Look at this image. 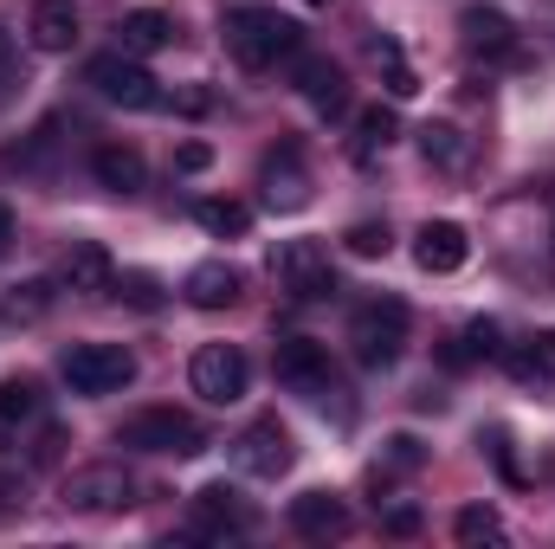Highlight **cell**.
Here are the masks:
<instances>
[{
  "label": "cell",
  "mask_w": 555,
  "mask_h": 549,
  "mask_svg": "<svg viewBox=\"0 0 555 549\" xmlns=\"http://www.w3.org/2000/svg\"><path fill=\"white\" fill-rule=\"evenodd\" d=\"M220 39H227V59H233V65L272 72L278 59H291V52L304 46V26L284 20L278 7H233L227 26H220Z\"/></svg>",
  "instance_id": "6da1fadb"
},
{
  "label": "cell",
  "mask_w": 555,
  "mask_h": 549,
  "mask_svg": "<svg viewBox=\"0 0 555 549\" xmlns=\"http://www.w3.org/2000/svg\"><path fill=\"white\" fill-rule=\"evenodd\" d=\"M401 349H408V304L401 297H369L349 317V356L362 369H395Z\"/></svg>",
  "instance_id": "7a4b0ae2"
},
{
  "label": "cell",
  "mask_w": 555,
  "mask_h": 549,
  "mask_svg": "<svg viewBox=\"0 0 555 549\" xmlns=\"http://www.w3.org/2000/svg\"><path fill=\"white\" fill-rule=\"evenodd\" d=\"M59 375L72 395H124L137 382V356L124 343H72L59 356Z\"/></svg>",
  "instance_id": "3957f363"
},
{
  "label": "cell",
  "mask_w": 555,
  "mask_h": 549,
  "mask_svg": "<svg viewBox=\"0 0 555 549\" xmlns=\"http://www.w3.org/2000/svg\"><path fill=\"white\" fill-rule=\"evenodd\" d=\"M85 85H91L104 104H124V111H162V104H168V91L142 72V59H130L124 46H117V52H98V59L85 65Z\"/></svg>",
  "instance_id": "277c9868"
},
{
  "label": "cell",
  "mask_w": 555,
  "mask_h": 549,
  "mask_svg": "<svg viewBox=\"0 0 555 549\" xmlns=\"http://www.w3.org/2000/svg\"><path fill=\"white\" fill-rule=\"evenodd\" d=\"M124 446H137V452H162V459H194V452H207V433H201V420L181 408H142L137 420H124V433H117Z\"/></svg>",
  "instance_id": "5b68a950"
},
{
  "label": "cell",
  "mask_w": 555,
  "mask_h": 549,
  "mask_svg": "<svg viewBox=\"0 0 555 549\" xmlns=\"http://www.w3.org/2000/svg\"><path fill=\"white\" fill-rule=\"evenodd\" d=\"M188 382H194V395H201V401L233 408V401H246L253 369H246V356H240L233 343H201V349H194V362H188Z\"/></svg>",
  "instance_id": "8992f818"
},
{
  "label": "cell",
  "mask_w": 555,
  "mask_h": 549,
  "mask_svg": "<svg viewBox=\"0 0 555 549\" xmlns=\"http://www.w3.org/2000/svg\"><path fill=\"white\" fill-rule=\"evenodd\" d=\"M272 375H278V388L310 395V401L336 395V369H330V349H323L317 336H284L272 349Z\"/></svg>",
  "instance_id": "52a82bcc"
},
{
  "label": "cell",
  "mask_w": 555,
  "mask_h": 549,
  "mask_svg": "<svg viewBox=\"0 0 555 549\" xmlns=\"http://www.w3.org/2000/svg\"><path fill=\"white\" fill-rule=\"evenodd\" d=\"M278 284L297 297V304H317V297H336V266H330V253L317 246V240H284L272 259Z\"/></svg>",
  "instance_id": "ba28073f"
},
{
  "label": "cell",
  "mask_w": 555,
  "mask_h": 549,
  "mask_svg": "<svg viewBox=\"0 0 555 549\" xmlns=\"http://www.w3.org/2000/svg\"><path fill=\"white\" fill-rule=\"evenodd\" d=\"M124 505H137V478L124 472V465H85V472H72L65 478V511H85V518H104V511H124Z\"/></svg>",
  "instance_id": "9c48e42d"
},
{
  "label": "cell",
  "mask_w": 555,
  "mask_h": 549,
  "mask_svg": "<svg viewBox=\"0 0 555 549\" xmlns=\"http://www.w3.org/2000/svg\"><path fill=\"white\" fill-rule=\"evenodd\" d=\"M233 459H240V472H253V478H284V472H291V459H297L291 426H284L278 413L253 420V426L233 439Z\"/></svg>",
  "instance_id": "30bf717a"
},
{
  "label": "cell",
  "mask_w": 555,
  "mask_h": 549,
  "mask_svg": "<svg viewBox=\"0 0 555 549\" xmlns=\"http://www.w3.org/2000/svg\"><path fill=\"white\" fill-rule=\"evenodd\" d=\"M459 46H465L472 59H485V65L517 59V20H511L504 7H465V13H459Z\"/></svg>",
  "instance_id": "8fae6325"
},
{
  "label": "cell",
  "mask_w": 555,
  "mask_h": 549,
  "mask_svg": "<svg viewBox=\"0 0 555 549\" xmlns=\"http://www.w3.org/2000/svg\"><path fill=\"white\" fill-rule=\"evenodd\" d=\"M349 505L336 498V491H304V498H291V531L297 537H310V544H336V537H349Z\"/></svg>",
  "instance_id": "7c38bea8"
},
{
  "label": "cell",
  "mask_w": 555,
  "mask_h": 549,
  "mask_svg": "<svg viewBox=\"0 0 555 549\" xmlns=\"http://www.w3.org/2000/svg\"><path fill=\"white\" fill-rule=\"evenodd\" d=\"M111 278H117V266H111V253H104L98 240H72V246H65V259H59V284H65V291H78V297H111Z\"/></svg>",
  "instance_id": "4fadbf2b"
},
{
  "label": "cell",
  "mask_w": 555,
  "mask_h": 549,
  "mask_svg": "<svg viewBox=\"0 0 555 549\" xmlns=\"http://www.w3.org/2000/svg\"><path fill=\"white\" fill-rule=\"evenodd\" d=\"M465 259H472V240H465L459 220H426L414 233V266L420 272H459Z\"/></svg>",
  "instance_id": "5bb4252c"
},
{
  "label": "cell",
  "mask_w": 555,
  "mask_h": 549,
  "mask_svg": "<svg viewBox=\"0 0 555 549\" xmlns=\"http://www.w3.org/2000/svg\"><path fill=\"white\" fill-rule=\"evenodd\" d=\"M259 188H266V207H278V214H297V207H310V175H304L297 149H278V155H266V168H259Z\"/></svg>",
  "instance_id": "9a60e30c"
},
{
  "label": "cell",
  "mask_w": 555,
  "mask_h": 549,
  "mask_svg": "<svg viewBox=\"0 0 555 549\" xmlns=\"http://www.w3.org/2000/svg\"><path fill=\"white\" fill-rule=\"evenodd\" d=\"M297 91L310 98L317 117H343L349 111V78L336 59H297Z\"/></svg>",
  "instance_id": "2e32d148"
},
{
  "label": "cell",
  "mask_w": 555,
  "mask_h": 549,
  "mask_svg": "<svg viewBox=\"0 0 555 549\" xmlns=\"http://www.w3.org/2000/svg\"><path fill=\"white\" fill-rule=\"evenodd\" d=\"M246 524H253V511L240 505L233 485H201L194 491V537H233Z\"/></svg>",
  "instance_id": "e0dca14e"
},
{
  "label": "cell",
  "mask_w": 555,
  "mask_h": 549,
  "mask_svg": "<svg viewBox=\"0 0 555 549\" xmlns=\"http://www.w3.org/2000/svg\"><path fill=\"white\" fill-rule=\"evenodd\" d=\"M240 291H246V278L233 272L227 259H207V266H194V272L181 278V297L194 310H227V304H240Z\"/></svg>",
  "instance_id": "ac0fdd59"
},
{
  "label": "cell",
  "mask_w": 555,
  "mask_h": 549,
  "mask_svg": "<svg viewBox=\"0 0 555 549\" xmlns=\"http://www.w3.org/2000/svg\"><path fill=\"white\" fill-rule=\"evenodd\" d=\"M91 175L111 194H137L142 181H149V162H142V149H130V142H98L91 149Z\"/></svg>",
  "instance_id": "d6986e66"
},
{
  "label": "cell",
  "mask_w": 555,
  "mask_h": 549,
  "mask_svg": "<svg viewBox=\"0 0 555 549\" xmlns=\"http://www.w3.org/2000/svg\"><path fill=\"white\" fill-rule=\"evenodd\" d=\"M117 46H124L130 59H149V52L175 46V13H162V7H137V13H124V20H117Z\"/></svg>",
  "instance_id": "ffe728a7"
},
{
  "label": "cell",
  "mask_w": 555,
  "mask_h": 549,
  "mask_svg": "<svg viewBox=\"0 0 555 549\" xmlns=\"http://www.w3.org/2000/svg\"><path fill=\"white\" fill-rule=\"evenodd\" d=\"M26 33H33L39 52H72L78 46V7L72 0H39L33 20H26Z\"/></svg>",
  "instance_id": "44dd1931"
},
{
  "label": "cell",
  "mask_w": 555,
  "mask_h": 549,
  "mask_svg": "<svg viewBox=\"0 0 555 549\" xmlns=\"http://www.w3.org/2000/svg\"><path fill=\"white\" fill-rule=\"evenodd\" d=\"M46 408V395H39V382H26V375H13V382H0V446H20V433L39 420Z\"/></svg>",
  "instance_id": "7402d4cb"
},
{
  "label": "cell",
  "mask_w": 555,
  "mask_h": 549,
  "mask_svg": "<svg viewBox=\"0 0 555 549\" xmlns=\"http://www.w3.org/2000/svg\"><path fill=\"white\" fill-rule=\"evenodd\" d=\"M420 155L439 168V175H465L472 168V137L459 124H426L420 130Z\"/></svg>",
  "instance_id": "603a6c76"
},
{
  "label": "cell",
  "mask_w": 555,
  "mask_h": 549,
  "mask_svg": "<svg viewBox=\"0 0 555 549\" xmlns=\"http://www.w3.org/2000/svg\"><path fill=\"white\" fill-rule=\"evenodd\" d=\"M511 375H517V382H530V388H555V330L530 336V343L511 356Z\"/></svg>",
  "instance_id": "cb8c5ba5"
},
{
  "label": "cell",
  "mask_w": 555,
  "mask_h": 549,
  "mask_svg": "<svg viewBox=\"0 0 555 549\" xmlns=\"http://www.w3.org/2000/svg\"><path fill=\"white\" fill-rule=\"evenodd\" d=\"M420 465H426V446H420L414 433H395V439L382 446V459H375V472H369V478L388 491L395 478H408V472H420Z\"/></svg>",
  "instance_id": "d4e9b609"
},
{
  "label": "cell",
  "mask_w": 555,
  "mask_h": 549,
  "mask_svg": "<svg viewBox=\"0 0 555 549\" xmlns=\"http://www.w3.org/2000/svg\"><path fill=\"white\" fill-rule=\"evenodd\" d=\"M395 137H401V117H395L388 104H369V111L356 117V162H375Z\"/></svg>",
  "instance_id": "484cf974"
},
{
  "label": "cell",
  "mask_w": 555,
  "mask_h": 549,
  "mask_svg": "<svg viewBox=\"0 0 555 549\" xmlns=\"http://www.w3.org/2000/svg\"><path fill=\"white\" fill-rule=\"evenodd\" d=\"M194 220H201L214 240H246V233H253V207H246V201H201Z\"/></svg>",
  "instance_id": "4316f807"
},
{
  "label": "cell",
  "mask_w": 555,
  "mask_h": 549,
  "mask_svg": "<svg viewBox=\"0 0 555 549\" xmlns=\"http://www.w3.org/2000/svg\"><path fill=\"white\" fill-rule=\"evenodd\" d=\"M369 59L382 65V78H388V91H395V98H414V91H420L414 65H408V52H401L395 39H369Z\"/></svg>",
  "instance_id": "83f0119b"
},
{
  "label": "cell",
  "mask_w": 555,
  "mask_h": 549,
  "mask_svg": "<svg viewBox=\"0 0 555 549\" xmlns=\"http://www.w3.org/2000/svg\"><path fill=\"white\" fill-rule=\"evenodd\" d=\"M452 537H459V544H504V518H498L491 505H465V511L452 518Z\"/></svg>",
  "instance_id": "f1b7e54d"
},
{
  "label": "cell",
  "mask_w": 555,
  "mask_h": 549,
  "mask_svg": "<svg viewBox=\"0 0 555 549\" xmlns=\"http://www.w3.org/2000/svg\"><path fill=\"white\" fill-rule=\"evenodd\" d=\"M343 246H349L356 259H388V246H395V233H388V220H356V227L343 233Z\"/></svg>",
  "instance_id": "f546056e"
},
{
  "label": "cell",
  "mask_w": 555,
  "mask_h": 549,
  "mask_svg": "<svg viewBox=\"0 0 555 549\" xmlns=\"http://www.w3.org/2000/svg\"><path fill=\"white\" fill-rule=\"evenodd\" d=\"M52 310V284H13V297H7V323H39Z\"/></svg>",
  "instance_id": "4dcf8cb0"
},
{
  "label": "cell",
  "mask_w": 555,
  "mask_h": 549,
  "mask_svg": "<svg viewBox=\"0 0 555 549\" xmlns=\"http://www.w3.org/2000/svg\"><path fill=\"white\" fill-rule=\"evenodd\" d=\"M504 330L491 323V317H478V323H465V336H459V349H465V362H491V356H504V343H498Z\"/></svg>",
  "instance_id": "1f68e13d"
},
{
  "label": "cell",
  "mask_w": 555,
  "mask_h": 549,
  "mask_svg": "<svg viewBox=\"0 0 555 549\" xmlns=\"http://www.w3.org/2000/svg\"><path fill=\"white\" fill-rule=\"evenodd\" d=\"M111 291H117L124 304H137V310H155V304H162V284H155L149 272H124V278H111Z\"/></svg>",
  "instance_id": "d6a6232c"
},
{
  "label": "cell",
  "mask_w": 555,
  "mask_h": 549,
  "mask_svg": "<svg viewBox=\"0 0 555 549\" xmlns=\"http://www.w3.org/2000/svg\"><path fill=\"white\" fill-rule=\"evenodd\" d=\"M20 85H26V72H20V46H13V39L0 33V104H7V98H13Z\"/></svg>",
  "instance_id": "836d02e7"
},
{
  "label": "cell",
  "mask_w": 555,
  "mask_h": 549,
  "mask_svg": "<svg viewBox=\"0 0 555 549\" xmlns=\"http://www.w3.org/2000/svg\"><path fill=\"white\" fill-rule=\"evenodd\" d=\"M382 531H388V537H420V511L414 505H395V511L382 518Z\"/></svg>",
  "instance_id": "e575fe53"
},
{
  "label": "cell",
  "mask_w": 555,
  "mask_h": 549,
  "mask_svg": "<svg viewBox=\"0 0 555 549\" xmlns=\"http://www.w3.org/2000/svg\"><path fill=\"white\" fill-rule=\"evenodd\" d=\"M207 162H214V149H207V142H181V149H175V168H181V175H201Z\"/></svg>",
  "instance_id": "d590c367"
},
{
  "label": "cell",
  "mask_w": 555,
  "mask_h": 549,
  "mask_svg": "<svg viewBox=\"0 0 555 549\" xmlns=\"http://www.w3.org/2000/svg\"><path fill=\"white\" fill-rule=\"evenodd\" d=\"M26 511V485L13 472H0V518H20Z\"/></svg>",
  "instance_id": "8d00e7d4"
},
{
  "label": "cell",
  "mask_w": 555,
  "mask_h": 549,
  "mask_svg": "<svg viewBox=\"0 0 555 549\" xmlns=\"http://www.w3.org/2000/svg\"><path fill=\"white\" fill-rule=\"evenodd\" d=\"M7 246H13V207L0 201V253H7Z\"/></svg>",
  "instance_id": "74e56055"
},
{
  "label": "cell",
  "mask_w": 555,
  "mask_h": 549,
  "mask_svg": "<svg viewBox=\"0 0 555 549\" xmlns=\"http://www.w3.org/2000/svg\"><path fill=\"white\" fill-rule=\"evenodd\" d=\"M310 7H330V0H310Z\"/></svg>",
  "instance_id": "f35d334b"
}]
</instances>
